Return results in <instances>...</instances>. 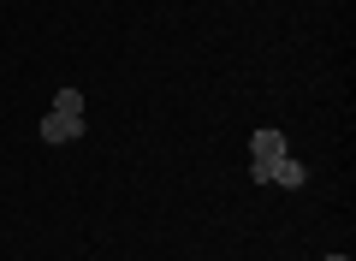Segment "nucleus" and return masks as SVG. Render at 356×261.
I'll list each match as a JSON object with an SVG mask.
<instances>
[{
	"mask_svg": "<svg viewBox=\"0 0 356 261\" xmlns=\"http://www.w3.org/2000/svg\"><path fill=\"white\" fill-rule=\"evenodd\" d=\"M285 155H291V149H285V131L261 125V131L250 137V178H255V184H273V166H280Z\"/></svg>",
	"mask_w": 356,
	"mask_h": 261,
	"instance_id": "nucleus-1",
	"label": "nucleus"
},
{
	"mask_svg": "<svg viewBox=\"0 0 356 261\" xmlns=\"http://www.w3.org/2000/svg\"><path fill=\"white\" fill-rule=\"evenodd\" d=\"M77 137H83V119H77V113H54V107H48V119H42V143L60 149V143H77Z\"/></svg>",
	"mask_w": 356,
	"mask_h": 261,
	"instance_id": "nucleus-2",
	"label": "nucleus"
},
{
	"mask_svg": "<svg viewBox=\"0 0 356 261\" xmlns=\"http://www.w3.org/2000/svg\"><path fill=\"white\" fill-rule=\"evenodd\" d=\"M273 184H285V190H303V184H309V166L297 161V155H285V161L273 166Z\"/></svg>",
	"mask_w": 356,
	"mask_h": 261,
	"instance_id": "nucleus-3",
	"label": "nucleus"
},
{
	"mask_svg": "<svg viewBox=\"0 0 356 261\" xmlns=\"http://www.w3.org/2000/svg\"><path fill=\"white\" fill-rule=\"evenodd\" d=\"M54 113H77V119H83V89H77V84H65L60 95H54Z\"/></svg>",
	"mask_w": 356,
	"mask_h": 261,
	"instance_id": "nucleus-4",
	"label": "nucleus"
},
{
	"mask_svg": "<svg viewBox=\"0 0 356 261\" xmlns=\"http://www.w3.org/2000/svg\"><path fill=\"white\" fill-rule=\"evenodd\" d=\"M327 261H350V255H327Z\"/></svg>",
	"mask_w": 356,
	"mask_h": 261,
	"instance_id": "nucleus-5",
	"label": "nucleus"
}]
</instances>
